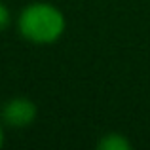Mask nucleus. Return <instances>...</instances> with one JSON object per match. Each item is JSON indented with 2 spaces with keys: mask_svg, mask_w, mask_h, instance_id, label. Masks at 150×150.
I'll return each instance as SVG.
<instances>
[{
  "mask_svg": "<svg viewBox=\"0 0 150 150\" xmlns=\"http://www.w3.org/2000/svg\"><path fill=\"white\" fill-rule=\"evenodd\" d=\"M65 13L50 2H30L17 15V30L21 38L34 46L55 44L65 34Z\"/></svg>",
  "mask_w": 150,
  "mask_h": 150,
  "instance_id": "f257e3e1",
  "label": "nucleus"
},
{
  "mask_svg": "<svg viewBox=\"0 0 150 150\" xmlns=\"http://www.w3.org/2000/svg\"><path fill=\"white\" fill-rule=\"evenodd\" d=\"M10 23H11V11H10V8H8L4 2H0V33H4V30L10 27Z\"/></svg>",
  "mask_w": 150,
  "mask_h": 150,
  "instance_id": "20e7f679",
  "label": "nucleus"
},
{
  "mask_svg": "<svg viewBox=\"0 0 150 150\" xmlns=\"http://www.w3.org/2000/svg\"><path fill=\"white\" fill-rule=\"evenodd\" d=\"M97 148L99 150H131V141L122 133L110 131V133H105L99 139Z\"/></svg>",
  "mask_w": 150,
  "mask_h": 150,
  "instance_id": "7ed1b4c3",
  "label": "nucleus"
},
{
  "mask_svg": "<svg viewBox=\"0 0 150 150\" xmlns=\"http://www.w3.org/2000/svg\"><path fill=\"white\" fill-rule=\"evenodd\" d=\"M4 144V129H2V124H0V146Z\"/></svg>",
  "mask_w": 150,
  "mask_h": 150,
  "instance_id": "39448f33",
  "label": "nucleus"
},
{
  "mask_svg": "<svg viewBox=\"0 0 150 150\" xmlns=\"http://www.w3.org/2000/svg\"><path fill=\"white\" fill-rule=\"evenodd\" d=\"M36 112L38 110L34 101L27 99V97H11L2 105L0 120L8 127L23 129V127H29L36 120Z\"/></svg>",
  "mask_w": 150,
  "mask_h": 150,
  "instance_id": "f03ea898",
  "label": "nucleus"
}]
</instances>
